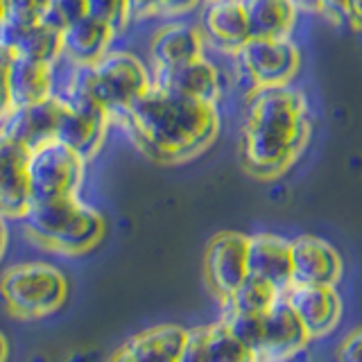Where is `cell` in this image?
Wrapping results in <instances>:
<instances>
[{"label": "cell", "mask_w": 362, "mask_h": 362, "mask_svg": "<svg viewBox=\"0 0 362 362\" xmlns=\"http://www.w3.org/2000/svg\"><path fill=\"white\" fill-rule=\"evenodd\" d=\"M7 360H9V339L0 331V362H7Z\"/></svg>", "instance_id": "cell-36"}, {"label": "cell", "mask_w": 362, "mask_h": 362, "mask_svg": "<svg viewBox=\"0 0 362 362\" xmlns=\"http://www.w3.org/2000/svg\"><path fill=\"white\" fill-rule=\"evenodd\" d=\"M62 98V95H59ZM113 124V116L93 100H64L54 139L68 145L86 161H93L100 154L107 134Z\"/></svg>", "instance_id": "cell-10"}, {"label": "cell", "mask_w": 362, "mask_h": 362, "mask_svg": "<svg viewBox=\"0 0 362 362\" xmlns=\"http://www.w3.org/2000/svg\"><path fill=\"white\" fill-rule=\"evenodd\" d=\"M30 150L0 132V213L7 220H21L30 206L28 186Z\"/></svg>", "instance_id": "cell-18"}, {"label": "cell", "mask_w": 362, "mask_h": 362, "mask_svg": "<svg viewBox=\"0 0 362 362\" xmlns=\"http://www.w3.org/2000/svg\"><path fill=\"white\" fill-rule=\"evenodd\" d=\"M301 75V48L292 37L258 39L252 37L233 57H229L226 79L243 90L292 86Z\"/></svg>", "instance_id": "cell-7"}, {"label": "cell", "mask_w": 362, "mask_h": 362, "mask_svg": "<svg viewBox=\"0 0 362 362\" xmlns=\"http://www.w3.org/2000/svg\"><path fill=\"white\" fill-rule=\"evenodd\" d=\"M315 120L299 86L258 88L243 95L240 163L249 177L276 181L299 163Z\"/></svg>", "instance_id": "cell-2"}, {"label": "cell", "mask_w": 362, "mask_h": 362, "mask_svg": "<svg viewBox=\"0 0 362 362\" xmlns=\"http://www.w3.org/2000/svg\"><path fill=\"white\" fill-rule=\"evenodd\" d=\"M292 245V283L308 286H337L344 274V263L337 249L320 235L303 233Z\"/></svg>", "instance_id": "cell-16"}, {"label": "cell", "mask_w": 362, "mask_h": 362, "mask_svg": "<svg viewBox=\"0 0 362 362\" xmlns=\"http://www.w3.org/2000/svg\"><path fill=\"white\" fill-rule=\"evenodd\" d=\"M147 161L179 165L202 156L222 129L220 107L152 84L145 95L113 118Z\"/></svg>", "instance_id": "cell-1"}, {"label": "cell", "mask_w": 362, "mask_h": 362, "mask_svg": "<svg viewBox=\"0 0 362 362\" xmlns=\"http://www.w3.org/2000/svg\"><path fill=\"white\" fill-rule=\"evenodd\" d=\"M249 32L258 39L292 37L301 18L292 0H245Z\"/></svg>", "instance_id": "cell-24"}, {"label": "cell", "mask_w": 362, "mask_h": 362, "mask_svg": "<svg viewBox=\"0 0 362 362\" xmlns=\"http://www.w3.org/2000/svg\"><path fill=\"white\" fill-rule=\"evenodd\" d=\"M59 111H62V98L54 93L52 98L39 102V105L11 109L5 116V120L0 122V132H5L9 139H14L23 147L32 150V147L54 139Z\"/></svg>", "instance_id": "cell-20"}, {"label": "cell", "mask_w": 362, "mask_h": 362, "mask_svg": "<svg viewBox=\"0 0 362 362\" xmlns=\"http://www.w3.org/2000/svg\"><path fill=\"white\" fill-rule=\"evenodd\" d=\"M116 37L118 32L109 23L93 14H84L82 18H77L62 32V41H64L62 62L77 64V66L95 64L113 48Z\"/></svg>", "instance_id": "cell-21"}, {"label": "cell", "mask_w": 362, "mask_h": 362, "mask_svg": "<svg viewBox=\"0 0 362 362\" xmlns=\"http://www.w3.org/2000/svg\"><path fill=\"white\" fill-rule=\"evenodd\" d=\"M86 158L62 141L50 139L28 154L30 199L43 202L66 195H79L86 175Z\"/></svg>", "instance_id": "cell-8"}, {"label": "cell", "mask_w": 362, "mask_h": 362, "mask_svg": "<svg viewBox=\"0 0 362 362\" xmlns=\"http://www.w3.org/2000/svg\"><path fill=\"white\" fill-rule=\"evenodd\" d=\"M154 84L165 86L170 90H177L181 95L195 98L202 102H211V105H218L226 93V86H229V79H226V71L215 64L209 52L197 57V59H190L181 66L168 68L161 73H152Z\"/></svg>", "instance_id": "cell-14"}, {"label": "cell", "mask_w": 362, "mask_h": 362, "mask_svg": "<svg viewBox=\"0 0 362 362\" xmlns=\"http://www.w3.org/2000/svg\"><path fill=\"white\" fill-rule=\"evenodd\" d=\"M337 362H362V326H356L339 339L335 351Z\"/></svg>", "instance_id": "cell-30"}, {"label": "cell", "mask_w": 362, "mask_h": 362, "mask_svg": "<svg viewBox=\"0 0 362 362\" xmlns=\"http://www.w3.org/2000/svg\"><path fill=\"white\" fill-rule=\"evenodd\" d=\"M59 64L57 95L64 100H93L113 118L127 111L154 84L150 64L132 50L111 48L100 62L86 66Z\"/></svg>", "instance_id": "cell-3"}, {"label": "cell", "mask_w": 362, "mask_h": 362, "mask_svg": "<svg viewBox=\"0 0 362 362\" xmlns=\"http://www.w3.org/2000/svg\"><path fill=\"white\" fill-rule=\"evenodd\" d=\"M281 294L283 292L272 286L269 281L247 274V279L240 283V288L233 292V297L222 301L220 305H226V308H233L245 315H263L276 303Z\"/></svg>", "instance_id": "cell-25"}, {"label": "cell", "mask_w": 362, "mask_h": 362, "mask_svg": "<svg viewBox=\"0 0 362 362\" xmlns=\"http://www.w3.org/2000/svg\"><path fill=\"white\" fill-rule=\"evenodd\" d=\"M86 11V0H48V9H45L43 23L57 28V30H66L71 23L77 18H82Z\"/></svg>", "instance_id": "cell-29"}, {"label": "cell", "mask_w": 362, "mask_h": 362, "mask_svg": "<svg viewBox=\"0 0 362 362\" xmlns=\"http://www.w3.org/2000/svg\"><path fill=\"white\" fill-rule=\"evenodd\" d=\"M0 43L7 45L11 54L28 57V59L59 64L64 57L62 30H57L43 21L28 28H11L3 23L0 25Z\"/></svg>", "instance_id": "cell-23"}, {"label": "cell", "mask_w": 362, "mask_h": 362, "mask_svg": "<svg viewBox=\"0 0 362 362\" xmlns=\"http://www.w3.org/2000/svg\"><path fill=\"white\" fill-rule=\"evenodd\" d=\"M150 68L161 73L206 54V41L199 25L190 18L161 21L150 37Z\"/></svg>", "instance_id": "cell-13"}, {"label": "cell", "mask_w": 362, "mask_h": 362, "mask_svg": "<svg viewBox=\"0 0 362 362\" xmlns=\"http://www.w3.org/2000/svg\"><path fill=\"white\" fill-rule=\"evenodd\" d=\"M188 346L197 362H260L256 351L243 342L224 320L190 328Z\"/></svg>", "instance_id": "cell-22"}, {"label": "cell", "mask_w": 362, "mask_h": 362, "mask_svg": "<svg viewBox=\"0 0 362 362\" xmlns=\"http://www.w3.org/2000/svg\"><path fill=\"white\" fill-rule=\"evenodd\" d=\"M71 294L62 267L45 260L16 263L0 276V303L18 322H37L59 313Z\"/></svg>", "instance_id": "cell-5"}, {"label": "cell", "mask_w": 362, "mask_h": 362, "mask_svg": "<svg viewBox=\"0 0 362 362\" xmlns=\"http://www.w3.org/2000/svg\"><path fill=\"white\" fill-rule=\"evenodd\" d=\"M346 25L362 32V0H346Z\"/></svg>", "instance_id": "cell-33"}, {"label": "cell", "mask_w": 362, "mask_h": 362, "mask_svg": "<svg viewBox=\"0 0 362 362\" xmlns=\"http://www.w3.org/2000/svg\"><path fill=\"white\" fill-rule=\"evenodd\" d=\"M220 308V320L229 324L231 331L256 351L260 362H290L310 344V337L286 294H281L276 303L263 315H245L226 305Z\"/></svg>", "instance_id": "cell-6"}, {"label": "cell", "mask_w": 362, "mask_h": 362, "mask_svg": "<svg viewBox=\"0 0 362 362\" xmlns=\"http://www.w3.org/2000/svg\"><path fill=\"white\" fill-rule=\"evenodd\" d=\"M7 222L9 220L0 213V263H3V258L7 254V247H9V224Z\"/></svg>", "instance_id": "cell-35"}, {"label": "cell", "mask_w": 362, "mask_h": 362, "mask_svg": "<svg viewBox=\"0 0 362 362\" xmlns=\"http://www.w3.org/2000/svg\"><path fill=\"white\" fill-rule=\"evenodd\" d=\"M247 272L265 279L283 294L292 286V245L288 238L272 231H258L249 235Z\"/></svg>", "instance_id": "cell-19"}, {"label": "cell", "mask_w": 362, "mask_h": 362, "mask_svg": "<svg viewBox=\"0 0 362 362\" xmlns=\"http://www.w3.org/2000/svg\"><path fill=\"white\" fill-rule=\"evenodd\" d=\"M320 18L335 28L346 25V0H322Z\"/></svg>", "instance_id": "cell-32"}, {"label": "cell", "mask_w": 362, "mask_h": 362, "mask_svg": "<svg viewBox=\"0 0 362 362\" xmlns=\"http://www.w3.org/2000/svg\"><path fill=\"white\" fill-rule=\"evenodd\" d=\"M86 11L109 23L118 34L127 32L134 23L129 0H86Z\"/></svg>", "instance_id": "cell-27"}, {"label": "cell", "mask_w": 362, "mask_h": 362, "mask_svg": "<svg viewBox=\"0 0 362 362\" xmlns=\"http://www.w3.org/2000/svg\"><path fill=\"white\" fill-rule=\"evenodd\" d=\"M286 299L301 320L310 342L335 331V326L342 320V297H339L337 286L292 283L286 292Z\"/></svg>", "instance_id": "cell-15"}, {"label": "cell", "mask_w": 362, "mask_h": 362, "mask_svg": "<svg viewBox=\"0 0 362 362\" xmlns=\"http://www.w3.org/2000/svg\"><path fill=\"white\" fill-rule=\"evenodd\" d=\"M21 224L34 247L68 258L93 252L107 233L105 215L79 195L30 202Z\"/></svg>", "instance_id": "cell-4"}, {"label": "cell", "mask_w": 362, "mask_h": 362, "mask_svg": "<svg viewBox=\"0 0 362 362\" xmlns=\"http://www.w3.org/2000/svg\"><path fill=\"white\" fill-rule=\"evenodd\" d=\"M247 252L249 235L240 231L215 233L204 252V279L218 303L233 297L247 279Z\"/></svg>", "instance_id": "cell-9"}, {"label": "cell", "mask_w": 362, "mask_h": 362, "mask_svg": "<svg viewBox=\"0 0 362 362\" xmlns=\"http://www.w3.org/2000/svg\"><path fill=\"white\" fill-rule=\"evenodd\" d=\"M190 342V328L156 324L127 337L107 362H181Z\"/></svg>", "instance_id": "cell-12"}, {"label": "cell", "mask_w": 362, "mask_h": 362, "mask_svg": "<svg viewBox=\"0 0 362 362\" xmlns=\"http://www.w3.org/2000/svg\"><path fill=\"white\" fill-rule=\"evenodd\" d=\"M204 0H129L132 21H175L188 18Z\"/></svg>", "instance_id": "cell-26"}, {"label": "cell", "mask_w": 362, "mask_h": 362, "mask_svg": "<svg viewBox=\"0 0 362 362\" xmlns=\"http://www.w3.org/2000/svg\"><path fill=\"white\" fill-rule=\"evenodd\" d=\"M48 0H7L5 23L11 28H28L43 21Z\"/></svg>", "instance_id": "cell-28"}, {"label": "cell", "mask_w": 362, "mask_h": 362, "mask_svg": "<svg viewBox=\"0 0 362 362\" xmlns=\"http://www.w3.org/2000/svg\"><path fill=\"white\" fill-rule=\"evenodd\" d=\"M5 3L7 0H0V25L5 23Z\"/></svg>", "instance_id": "cell-38"}, {"label": "cell", "mask_w": 362, "mask_h": 362, "mask_svg": "<svg viewBox=\"0 0 362 362\" xmlns=\"http://www.w3.org/2000/svg\"><path fill=\"white\" fill-rule=\"evenodd\" d=\"M197 11V25L209 52L229 59L252 39L245 0H204Z\"/></svg>", "instance_id": "cell-11"}, {"label": "cell", "mask_w": 362, "mask_h": 362, "mask_svg": "<svg viewBox=\"0 0 362 362\" xmlns=\"http://www.w3.org/2000/svg\"><path fill=\"white\" fill-rule=\"evenodd\" d=\"M294 7L299 9V14L303 16H320V9H322V0H292Z\"/></svg>", "instance_id": "cell-34"}, {"label": "cell", "mask_w": 362, "mask_h": 362, "mask_svg": "<svg viewBox=\"0 0 362 362\" xmlns=\"http://www.w3.org/2000/svg\"><path fill=\"white\" fill-rule=\"evenodd\" d=\"M57 75H59V64L11 54L7 68L9 107L21 109L52 98L57 93Z\"/></svg>", "instance_id": "cell-17"}, {"label": "cell", "mask_w": 362, "mask_h": 362, "mask_svg": "<svg viewBox=\"0 0 362 362\" xmlns=\"http://www.w3.org/2000/svg\"><path fill=\"white\" fill-rule=\"evenodd\" d=\"M181 362H197V358H195V354L190 351V346L186 349V356H184V360H181Z\"/></svg>", "instance_id": "cell-37"}, {"label": "cell", "mask_w": 362, "mask_h": 362, "mask_svg": "<svg viewBox=\"0 0 362 362\" xmlns=\"http://www.w3.org/2000/svg\"><path fill=\"white\" fill-rule=\"evenodd\" d=\"M11 59V50L7 45L0 43V122L5 120V116L11 111L9 107V98H7V68Z\"/></svg>", "instance_id": "cell-31"}]
</instances>
